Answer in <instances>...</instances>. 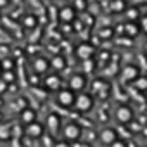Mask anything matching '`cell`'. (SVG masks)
<instances>
[{
    "instance_id": "6da1fadb",
    "label": "cell",
    "mask_w": 147,
    "mask_h": 147,
    "mask_svg": "<svg viewBox=\"0 0 147 147\" xmlns=\"http://www.w3.org/2000/svg\"><path fill=\"white\" fill-rule=\"evenodd\" d=\"M61 130H62V137L66 138V142H67V144H73V142L80 140L83 128H82L76 121H67L66 125L61 126Z\"/></svg>"
},
{
    "instance_id": "7a4b0ae2",
    "label": "cell",
    "mask_w": 147,
    "mask_h": 147,
    "mask_svg": "<svg viewBox=\"0 0 147 147\" xmlns=\"http://www.w3.org/2000/svg\"><path fill=\"white\" fill-rule=\"evenodd\" d=\"M94 104H95V100H94L92 94H78L75 97L73 107H75L78 113H88V111L94 109Z\"/></svg>"
},
{
    "instance_id": "3957f363",
    "label": "cell",
    "mask_w": 147,
    "mask_h": 147,
    "mask_svg": "<svg viewBox=\"0 0 147 147\" xmlns=\"http://www.w3.org/2000/svg\"><path fill=\"white\" fill-rule=\"evenodd\" d=\"M75 97H76V92H73V90L67 87V88H59V90H57L55 100H57V104H59L61 107H73Z\"/></svg>"
},
{
    "instance_id": "277c9868",
    "label": "cell",
    "mask_w": 147,
    "mask_h": 147,
    "mask_svg": "<svg viewBox=\"0 0 147 147\" xmlns=\"http://www.w3.org/2000/svg\"><path fill=\"white\" fill-rule=\"evenodd\" d=\"M67 87H69L73 92H83V88L87 87V76L83 75V73H75V75L69 76Z\"/></svg>"
},
{
    "instance_id": "5b68a950",
    "label": "cell",
    "mask_w": 147,
    "mask_h": 147,
    "mask_svg": "<svg viewBox=\"0 0 147 147\" xmlns=\"http://www.w3.org/2000/svg\"><path fill=\"white\" fill-rule=\"evenodd\" d=\"M43 85H45L47 90L57 92V90L62 87V80H61V76L57 75V73H52V75H47V76L43 78Z\"/></svg>"
},
{
    "instance_id": "8992f818",
    "label": "cell",
    "mask_w": 147,
    "mask_h": 147,
    "mask_svg": "<svg viewBox=\"0 0 147 147\" xmlns=\"http://www.w3.org/2000/svg\"><path fill=\"white\" fill-rule=\"evenodd\" d=\"M76 55L82 59V61H85V59H92L94 57V54H95V47L92 45V43H88V42H83V43H80L78 47H76Z\"/></svg>"
},
{
    "instance_id": "52a82bcc",
    "label": "cell",
    "mask_w": 147,
    "mask_h": 147,
    "mask_svg": "<svg viewBox=\"0 0 147 147\" xmlns=\"http://www.w3.org/2000/svg\"><path fill=\"white\" fill-rule=\"evenodd\" d=\"M43 133H45V126L42 123H38L36 119L26 125V137H30V138H40Z\"/></svg>"
},
{
    "instance_id": "ba28073f",
    "label": "cell",
    "mask_w": 147,
    "mask_h": 147,
    "mask_svg": "<svg viewBox=\"0 0 147 147\" xmlns=\"http://www.w3.org/2000/svg\"><path fill=\"white\" fill-rule=\"evenodd\" d=\"M116 119L123 125H128L131 119H133V111L130 106H119L116 109Z\"/></svg>"
},
{
    "instance_id": "9c48e42d",
    "label": "cell",
    "mask_w": 147,
    "mask_h": 147,
    "mask_svg": "<svg viewBox=\"0 0 147 147\" xmlns=\"http://www.w3.org/2000/svg\"><path fill=\"white\" fill-rule=\"evenodd\" d=\"M47 130L50 131V133H57L59 130H61V126H62V119H61V116L57 114V113H50L49 116H47Z\"/></svg>"
},
{
    "instance_id": "30bf717a",
    "label": "cell",
    "mask_w": 147,
    "mask_h": 147,
    "mask_svg": "<svg viewBox=\"0 0 147 147\" xmlns=\"http://www.w3.org/2000/svg\"><path fill=\"white\" fill-rule=\"evenodd\" d=\"M138 75H140V69H138L137 66H133V64H128V66H125V67L121 69V78H123L126 83H131Z\"/></svg>"
},
{
    "instance_id": "8fae6325",
    "label": "cell",
    "mask_w": 147,
    "mask_h": 147,
    "mask_svg": "<svg viewBox=\"0 0 147 147\" xmlns=\"http://www.w3.org/2000/svg\"><path fill=\"white\" fill-rule=\"evenodd\" d=\"M97 138H99L102 144L111 145V144L118 138V131H116L114 128H104V130H100V133L97 135Z\"/></svg>"
},
{
    "instance_id": "7c38bea8",
    "label": "cell",
    "mask_w": 147,
    "mask_h": 147,
    "mask_svg": "<svg viewBox=\"0 0 147 147\" xmlns=\"http://www.w3.org/2000/svg\"><path fill=\"white\" fill-rule=\"evenodd\" d=\"M49 69H50V62L45 57H35L33 59V71L36 75H45Z\"/></svg>"
},
{
    "instance_id": "4fadbf2b",
    "label": "cell",
    "mask_w": 147,
    "mask_h": 147,
    "mask_svg": "<svg viewBox=\"0 0 147 147\" xmlns=\"http://www.w3.org/2000/svg\"><path fill=\"white\" fill-rule=\"evenodd\" d=\"M75 18H76V9L75 7L66 5V7H62L59 11V19L62 23H71V21H75Z\"/></svg>"
},
{
    "instance_id": "5bb4252c",
    "label": "cell",
    "mask_w": 147,
    "mask_h": 147,
    "mask_svg": "<svg viewBox=\"0 0 147 147\" xmlns=\"http://www.w3.org/2000/svg\"><path fill=\"white\" fill-rule=\"evenodd\" d=\"M95 82H97V83H94V88L97 90V95H100V97H107L111 87H109L104 80H95Z\"/></svg>"
},
{
    "instance_id": "9a60e30c",
    "label": "cell",
    "mask_w": 147,
    "mask_h": 147,
    "mask_svg": "<svg viewBox=\"0 0 147 147\" xmlns=\"http://www.w3.org/2000/svg\"><path fill=\"white\" fill-rule=\"evenodd\" d=\"M21 121L24 123V125H28V123H31V121H35L36 119V113L33 111V109H30V107H24V109H21Z\"/></svg>"
},
{
    "instance_id": "2e32d148",
    "label": "cell",
    "mask_w": 147,
    "mask_h": 147,
    "mask_svg": "<svg viewBox=\"0 0 147 147\" xmlns=\"http://www.w3.org/2000/svg\"><path fill=\"white\" fill-rule=\"evenodd\" d=\"M140 33V26L135 23V21H128L126 24H125V35L126 36H135V35H138Z\"/></svg>"
},
{
    "instance_id": "e0dca14e",
    "label": "cell",
    "mask_w": 147,
    "mask_h": 147,
    "mask_svg": "<svg viewBox=\"0 0 147 147\" xmlns=\"http://www.w3.org/2000/svg\"><path fill=\"white\" fill-rule=\"evenodd\" d=\"M50 62V67L52 69H55V71H62L64 67H66V59L62 57V55H55L52 61H49Z\"/></svg>"
},
{
    "instance_id": "ac0fdd59",
    "label": "cell",
    "mask_w": 147,
    "mask_h": 147,
    "mask_svg": "<svg viewBox=\"0 0 147 147\" xmlns=\"http://www.w3.org/2000/svg\"><path fill=\"white\" fill-rule=\"evenodd\" d=\"M131 83H133V87H135L137 90H140V92H145V90H147V76H140V75H138Z\"/></svg>"
},
{
    "instance_id": "d6986e66",
    "label": "cell",
    "mask_w": 147,
    "mask_h": 147,
    "mask_svg": "<svg viewBox=\"0 0 147 147\" xmlns=\"http://www.w3.org/2000/svg\"><path fill=\"white\" fill-rule=\"evenodd\" d=\"M23 23H24L26 28H35V26H36V18L30 14V16H26V18L23 19Z\"/></svg>"
},
{
    "instance_id": "ffe728a7",
    "label": "cell",
    "mask_w": 147,
    "mask_h": 147,
    "mask_svg": "<svg viewBox=\"0 0 147 147\" xmlns=\"http://www.w3.org/2000/svg\"><path fill=\"white\" fill-rule=\"evenodd\" d=\"M0 64H2V69H7V71H12V59H5V61H0Z\"/></svg>"
},
{
    "instance_id": "44dd1931",
    "label": "cell",
    "mask_w": 147,
    "mask_h": 147,
    "mask_svg": "<svg viewBox=\"0 0 147 147\" xmlns=\"http://www.w3.org/2000/svg\"><path fill=\"white\" fill-rule=\"evenodd\" d=\"M40 140H42V144H43V145H52V144H55V142L50 138V135H45V133L40 137Z\"/></svg>"
},
{
    "instance_id": "7402d4cb",
    "label": "cell",
    "mask_w": 147,
    "mask_h": 147,
    "mask_svg": "<svg viewBox=\"0 0 147 147\" xmlns=\"http://www.w3.org/2000/svg\"><path fill=\"white\" fill-rule=\"evenodd\" d=\"M126 16H128V21H135V19L138 18V11L133 7V9H130V11H128V14H126Z\"/></svg>"
},
{
    "instance_id": "603a6c76",
    "label": "cell",
    "mask_w": 147,
    "mask_h": 147,
    "mask_svg": "<svg viewBox=\"0 0 147 147\" xmlns=\"http://www.w3.org/2000/svg\"><path fill=\"white\" fill-rule=\"evenodd\" d=\"M11 137V131H9V128L7 126H2V128H0V138H9Z\"/></svg>"
},
{
    "instance_id": "cb8c5ba5",
    "label": "cell",
    "mask_w": 147,
    "mask_h": 147,
    "mask_svg": "<svg viewBox=\"0 0 147 147\" xmlns=\"http://www.w3.org/2000/svg\"><path fill=\"white\" fill-rule=\"evenodd\" d=\"M2 71H4V69H2V64H0V75H2Z\"/></svg>"
},
{
    "instance_id": "d4e9b609",
    "label": "cell",
    "mask_w": 147,
    "mask_h": 147,
    "mask_svg": "<svg viewBox=\"0 0 147 147\" xmlns=\"http://www.w3.org/2000/svg\"><path fill=\"white\" fill-rule=\"evenodd\" d=\"M2 118H4V116H2V113H0V121H2Z\"/></svg>"
},
{
    "instance_id": "484cf974",
    "label": "cell",
    "mask_w": 147,
    "mask_h": 147,
    "mask_svg": "<svg viewBox=\"0 0 147 147\" xmlns=\"http://www.w3.org/2000/svg\"><path fill=\"white\" fill-rule=\"evenodd\" d=\"M145 100H147V90H145Z\"/></svg>"
},
{
    "instance_id": "4316f807",
    "label": "cell",
    "mask_w": 147,
    "mask_h": 147,
    "mask_svg": "<svg viewBox=\"0 0 147 147\" xmlns=\"http://www.w3.org/2000/svg\"><path fill=\"white\" fill-rule=\"evenodd\" d=\"M0 106H2V99H0Z\"/></svg>"
},
{
    "instance_id": "83f0119b",
    "label": "cell",
    "mask_w": 147,
    "mask_h": 147,
    "mask_svg": "<svg viewBox=\"0 0 147 147\" xmlns=\"http://www.w3.org/2000/svg\"><path fill=\"white\" fill-rule=\"evenodd\" d=\"M0 16H2V14H0Z\"/></svg>"
}]
</instances>
